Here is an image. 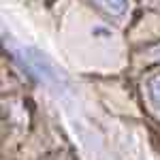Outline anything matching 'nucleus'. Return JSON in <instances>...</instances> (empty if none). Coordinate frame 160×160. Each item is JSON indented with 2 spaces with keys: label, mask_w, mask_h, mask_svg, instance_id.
Returning <instances> with one entry per match:
<instances>
[{
  "label": "nucleus",
  "mask_w": 160,
  "mask_h": 160,
  "mask_svg": "<svg viewBox=\"0 0 160 160\" xmlns=\"http://www.w3.org/2000/svg\"><path fill=\"white\" fill-rule=\"evenodd\" d=\"M92 2L109 17H122L128 11V0H92Z\"/></svg>",
  "instance_id": "1"
},
{
  "label": "nucleus",
  "mask_w": 160,
  "mask_h": 160,
  "mask_svg": "<svg viewBox=\"0 0 160 160\" xmlns=\"http://www.w3.org/2000/svg\"><path fill=\"white\" fill-rule=\"evenodd\" d=\"M145 90H148V98L149 102L160 111V73L152 75L148 81H145Z\"/></svg>",
  "instance_id": "2"
}]
</instances>
